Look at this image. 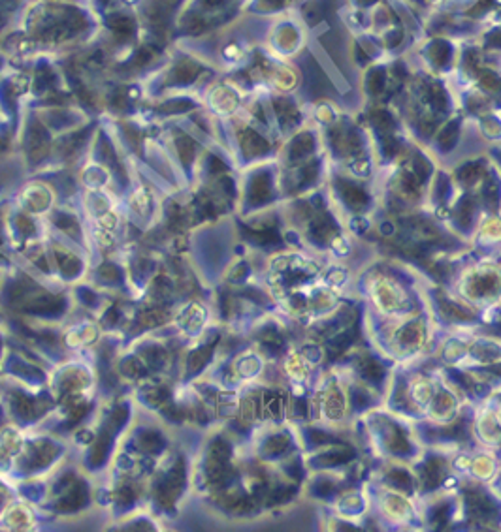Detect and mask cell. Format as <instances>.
Instances as JSON below:
<instances>
[{
  "instance_id": "cell-9",
  "label": "cell",
  "mask_w": 501,
  "mask_h": 532,
  "mask_svg": "<svg viewBox=\"0 0 501 532\" xmlns=\"http://www.w3.org/2000/svg\"><path fill=\"white\" fill-rule=\"evenodd\" d=\"M372 2H375V0H360V4H372Z\"/></svg>"
},
{
  "instance_id": "cell-2",
  "label": "cell",
  "mask_w": 501,
  "mask_h": 532,
  "mask_svg": "<svg viewBox=\"0 0 501 532\" xmlns=\"http://www.w3.org/2000/svg\"><path fill=\"white\" fill-rule=\"evenodd\" d=\"M364 372L367 375V378H372V380H379L381 376H383V367L375 361H367L364 365Z\"/></svg>"
},
{
  "instance_id": "cell-1",
  "label": "cell",
  "mask_w": 501,
  "mask_h": 532,
  "mask_svg": "<svg viewBox=\"0 0 501 532\" xmlns=\"http://www.w3.org/2000/svg\"><path fill=\"white\" fill-rule=\"evenodd\" d=\"M345 196H347V200H349L350 203H355V205L366 203V194H364L360 188H356V186H345Z\"/></svg>"
},
{
  "instance_id": "cell-4",
  "label": "cell",
  "mask_w": 501,
  "mask_h": 532,
  "mask_svg": "<svg viewBox=\"0 0 501 532\" xmlns=\"http://www.w3.org/2000/svg\"><path fill=\"white\" fill-rule=\"evenodd\" d=\"M390 480L394 483H398V485H401V487H407L409 483H411V480H409V476H407L405 472H401V470H394L392 474H390Z\"/></svg>"
},
{
  "instance_id": "cell-7",
  "label": "cell",
  "mask_w": 501,
  "mask_h": 532,
  "mask_svg": "<svg viewBox=\"0 0 501 532\" xmlns=\"http://www.w3.org/2000/svg\"><path fill=\"white\" fill-rule=\"evenodd\" d=\"M332 491V485H328V482H322V485H319V493H330Z\"/></svg>"
},
{
  "instance_id": "cell-3",
  "label": "cell",
  "mask_w": 501,
  "mask_h": 532,
  "mask_svg": "<svg viewBox=\"0 0 501 532\" xmlns=\"http://www.w3.org/2000/svg\"><path fill=\"white\" fill-rule=\"evenodd\" d=\"M456 130H458V123H452L451 126L445 130V134H443V137H441V143H443L445 147H451L452 141H454V135H456Z\"/></svg>"
},
{
  "instance_id": "cell-6",
  "label": "cell",
  "mask_w": 501,
  "mask_h": 532,
  "mask_svg": "<svg viewBox=\"0 0 501 532\" xmlns=\"http://www.w3.org/2000/svg\"><path fill=\"white\" fill-rule=\"evenodd\" d=\"M488 45L492 47H501V30H496L488 36Z\"/></svg>"
},
{
  "instance_id": "cell-5",
  "label": "cell",
  "mask_w": 501,
  "mask_h": 532,
  "mask_svg": "<svg viewBox=\"0 0 501 532\" xmlns=\"http://www.w3.org/2000/svg\"><path fill=\"white\" fill-rule=\"evenodd\" d=\"M369 85H372V92H373V94L381 90V87H383V72H381V70H375V72L372 73Z\"/></svg>"
},
{
  "instance_id": "cell-8",
  "label": "cell",
  "mask_w": 501,
  "mask_h": 532,
  "mask_svg": "<svg viewBox=\"0 0 501 532\" xmlns=\"http://www.w3.org/2000/svg\"><path fill=\"white\" fill-rule=\"evenodd\" d=\"M492 370H494V372H497V375H501V367H492Z\"/></svg>"
}]
</instances>
